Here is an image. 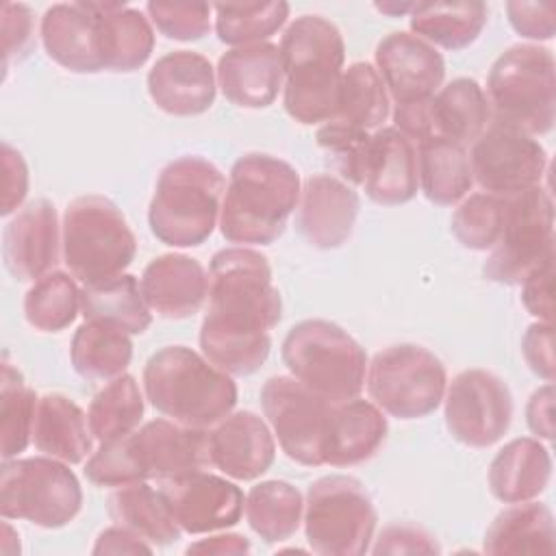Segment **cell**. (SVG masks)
Segmentation results:
<instances>
[{
	"mask_svg": "<svg viewBox=\"0 0 556 556\" xmlns=\"http://www.w3.org/2000/svg\"><path fill=\"white\" fill-rule=\"evenodd\" d=\"M206 300L198 337L202 354L230 376L258 371L271 350L269 330L282 319V298L267 256L245 245L215 252Z\"/></svg>",
	"mask_w": 556,
	"mask_h": 556,
	"instance_id": "1",
	"label": "cell"
},
{
	"mask_svg": "<svg viewBox=\"0 0 556 556\" xmlns=\"http://www.w3.org/2000/svg\"><path fill=\"white\" fill-rule=\"evenodd\" d=\"M298 169L265 152L239 156L228 174L219 232L235 245H269L282 232L300 200Z\"/></svg>",
	"mask_w": 556,
	"mask_h": 556,
	"instance_id": "2",
	"label": "cell"
},
{
	"mask_svg": "<svg viewBox=\"0 0 556 556\" xmlns=\"http://www.w3.org/2000/svg\"><path fill=\"white\" fill-rule=\"evenodd\" d=\"M285 67L282 104L291 119L313 126L328 122L339 102L345 43L341 30L321 15L295 17L280 37Z\"/></svg>",
	"mask_w": 556,
	"mask_h": 556,
	"instance_id": "3",
	"label": "cell"
},
{
	"mask_svg": "<svg viewBox=\"0 0 556 556\" xmlns=\"http://www.w3.org/2000/svg\"><path fill=\"white\" fill-rule=\"evenodd\" d=\"M141 382L154 410L189 428L208 430L237 404L232 376L187 345L156 350L143 367Z\"/></svg>",
	"mask_w": 556,
	"mask_h": 556,
	"instance_id": "4",
	"label": "cell"
},
{
	"mask_svg": "<svg viewBox=\"0 0 556 556\" xmlns=\"http://www.w3.org/2000/svg\"><path fill=\"white\" fill-rule=\"evenodd\" d=\"M226 178L217 165L198 154L167 163L148 206L152 235L172 248L204 243L219 224Z\"/></svg>",
	"mask_w": 556,
	"mask_h": 556,
	"instance_id": "5",
	"label": "cell"
},
{
	"mask_svg": "<svg viewBox=\"0 0 556 556\" xmlns=\"http://www.w3.org/2000/svg\"><path fill=\"white\" fill-rule=\"evenodd\" d=\"M556 63L549 48L517 43L504 50L489 70L486 100L491 122L532 137L547 135L556 119Z\"/></svg>",
	"mask_w": 556,
	"mask_h": 556,
	"instance_id": "6",
	"label": "cell"
},
{
	"mask_svg": "<svg viewBox=\"0 0 556 556\" xmlns=\"http://www.w3.org/2000/svg\"><path fill=\"white\" fill-rule=\"evenodd\" d=\"M289 374L330 404L358 397L367 378L363 345L328 319H304L282 339Z\"/></svg>",
	"mask_w": 556,
	"mask_h": 556,
	"instance_id": "7",
	"label": "cell"
},
{
	"mask_svg": "<svg viewBox=\"0 0 556 556\" xmlns=\"http://www.w3.org/2000/svg\"><path fill=\"white\" fill-rule=\"evenodd\" d=\"M63 263L83 285H96L126 271L137 239L117 204L104 195L74 198L61 222Z\"/></svg>",
	"mask_w": 556,
	"mask_h": 556,
	"instance_id": "8",
	"label": "cell"
},
{
	"mask_svg": "<svg viewBox=\"0 0 556 556\" xmlns=\"http://www.w3.org/2000/svg\"><path fill=\"white\" fill-rule=\"evenodd\" d=\"M302 521L315 554L361 556L371 547L378 515L363 482L337 473L308 486Z\"/></svg>",
	"mask_w": 556,
	"mask_h": 556,
	"instance_id": "9",
	"label": "cell"
},
{
	"mask_svg": "<svg viewBox=\"0 0 556 556\" xmlns=\"http://www.w3.org/2000/svg\"><path fill=\"white\" fill-rule=\"evenodd\" d=\"M83 508V489L67 463L52 456L7 458L0 469V515L39 528H63Z\"/></svg>",
	"mask_w": 556,
	"mask_h": 556,
	"instance_id": "10",
	"label": "cell"
},
{
	"mask_svg": "<svg viewBox=\"0 0 556 556\" xmlns=\"http://www.w3.org/2000/svg\"><path fill=\"white\" fill-rule=\"evenodd\" d=\"M367 393L391 417L421 419L434 413L445 395L447 374L441 358L417 343L382 348L367 363Z\"/></svg>",
	"mask_w": 556,
	"mask_h": 556,
	"instance_id": "11",
	"label": "cell"
},
{
	"mask_svg": "<svg viewBox=\"0 0 556 556\" xmlns=\"http://www.w3.org/2000/svg\"><path fill=\"white\" fill-rule=\"evenodd\" d=\"M506 198L504 228L482 265L486 280L517 287L554 258V202L545 187H530Z\"/></svg>",
	"mask_w": 556,
	"mask_h": 556,
	"instance_id": "12",
	"label": "cell"
},
{
	"mask_svg": "<svg viewBox=\"0 0 556 556\" xmlns=\"http://www.w3.org/2000/svg\"><path fill=\"white\" fill-rule=\"evenodd\" d=\"M263 415L282 452L304 465H324V441L332 404L293 376H271L261 389Z\"/></svg>",
	"mask_w": 556,
	"mask_h": 556,
	"instance_id": "13",
	"label": "cell"
},
{
	"mask_svg": "<svg viewBox=\"0 0 556 556\" xmlns=\"http://www.w3.org/2000/svg\"><path fill=\"white\" fill-rule=\"evenodd\" d=\"M443 415L450 434L467 447H491L510 428L513 393L486 369H465L452 378L443 395Z\"/></svg>",
	"mask_w": 556,
	"mask_h": 556,
	"instance_id": "14",
	"label": "cell"
},
{
	"mask_svg": "<svg viewBox=\"0 0 556 556\" xmlns=\"http://www.w3.org/2000/svg\"><path fill=\"white\" fill-rule=\"evenodd\" d=\"M473 182L489 193H517L539 187L547 169V152L536 137L491 122L471 143Z\"/></svg>",
	"mask_w": 556,
	"mask_h": 556,
	"instance_id": "15",
	"label": "cell"
},
{
	"mask_svg": "<svg viewBox=\"0 0 556 556\" xmlns=\"http://www.w3.org/2000/svg\"><path fill=\"white\" fill-rule=\"evenodd\" d=\"M156 489L178 528L187 534L228 530L243 515V491L235 482L204 469L161 480Z\"/></svg>",
	"mask_w": 556,
	"mask_h": 556,
	"instance_id": "16",
	"label": "cell"
},
{
	"mask_svg": "<svg viewBox=\"0 0 556 556\" xmlns=\"http://www.w3.org/2000/svg\"><path fill=\"white\" fill-rule=\"evenodd\" d=\"M139 482L167 480L211 467L208 430L152 419L124 437Z\"/></svg>",
	"mask_w": 556,
	"mask_h": 556,
	"instance_id": "17",
	"label": "cell"
},
{
	"mask_svg": "<svg viewBox=\"0 0 556 556\" xmlns=\"http://www.w3.org/2000/svg\"><path fill=\"white\" fill-rule=\"evenodd\" d=\"M59 250H63L61 224L54 204L46 198L22 206L4 226L2 261L20 282H35L54 271Z\"/></svg>",
	"mask_w": 556,
	"mask_h": 556,
	"instance_id": "18",
	"label": "cell"
},
{
	"mask_svg": "<svg viewBox=\"0 0 556 556\" xmlns=\"http://www.w3.org/2000/svg\"><path fill=\"white\" fill-rule=\"evenodd\" d=\"M374 67L395 104L434 96L445 78L441 52L406 30L389 33L378 41Z\"/></svg>",
	"mask_w": 556,
	"mask_h": 556,
	"instance_id": "19",
	"label": "cell"
},
{
	"mask_svg": "<svg viewBox=\"0 0 556 556\" xmlns=\"http://www.w3.org/2000/svg\"><path fill=\"white\" fill-rule=\"evenodd\" d=\"M358 208L352 185L334 174H313L302 182L295 226L313 248L334 250L352 237Z\"/></svg>",
	"mask_w": 556,
	"mask_h": 556,
	"instance_id": "20",
	"label": "cell"
},
{
	"mask_svg": "<svg viewBox=\"0 0 556 556\" xmlns=\"http://www.w3.org/2000/svg\"><path fill=\"white\" fill-rule=\"evenodd\" d=\"M148 96L167 115L193 117L208 111L217 96L211 61L193 50H174L148 72Z\"/></svg>",
	"mask_w": 556,
	"mask_h": 556,
	"instance_id": "21",
	"label": "cell"
},
{
	"mask_svg": "<svg viewBox=\"0 0 556 556\" xmlns=\"http://www.w3.org/2000/svg\"><path fill=\"white\" fill-rule=\"evenodd\" d=\"M276 458L269 424L252 410H235L208 428V460L232 480L261 478Z\"/></svg>",
	"mask_w": 556,
	"mask_h": 556,
	"instance_id": "22",
	"label": "cell"
},
{
	"mask_svg": "<svg viewBox=\"0 0 556 556\" xmlns=\"http://www.w3.org/2000/svg\"><path fill=\"white\" fill-rule=\"evenodd\" d=\"M215 76L228 102L241 109H265L285 85L280 48L271 41L230 48L219 56Z\"/></svg>",
	"mask_w": 556,
	"mask_h": 556,
	"instance_id": "23",
	"label": "cell"
},
{
	"mask_svg": "<svg viewBox=\"0 0 556 556\" xmlns=\"http://www.w3.org/2000/svg\"><path fill=\"white\" fill-rule=\"evenodd\" d=\"M39 35L46 54L74 74L104 70L100 52V22L89 2H59L46 9Z\"/></svg>",
	"mask_w": 556,
	"mask_h": 556,
	"instance_id": "24",
	"label": "cell"
},
{
	"mask_svg": "<svg viewBox=\"0 0 556 556\" xmlns=\"http://www.w3.org/2000/svg\"><path fill=\"white\" fill-rule=\"evenodd\" d=\"M139 287L152 313L165 319H187L206 302L208 274L198 258L161 254L146 265Z\"/></svg>",
	"mask_w": 556,
	"mask_h": 556,
	"instance_id": "25",
	"label": "cell"
},
{
	"mask_svg": "<svg viewBox=\"0 0 556 556\" xmlns=\"http://www.w3.org/2000/svg\"><path fill=\"white\" fill-rule=\"evenodd\" d=\"M363 189L371 202L382 206H397L417 195V146L395 126L371 132Z\"/></svg>",
	"mask_w": 556,
	"mask_h": 556,
	"instance_id": "26",
	"label": "cell"
},
{
	"mask_svg": "<svg viewBox=\"0 0 556 556\" xmlns=\"http://www.w3.org/2000/svg\"><path fill=\"white\" fill-rule=\"evenodd\" d=\"M387 432V417L374 402L352 397L332 404L324 441V465L352 467L369 460L382 447Z\"/></svg>",
	"mask_w": 556,
	"mask_h": 556,
	"instance_id": "27",
	"label": "cell"
},
{
	"mask_svg": "<svg viewBox=\"0 0 556 556\" xmlns=\"http://www.w3.org/2000/svg\"><path fill=\"white\" fill-rule=\"evenodd\" d=\"M552 480L549 450L534 437L508 441L491 460L489 489L502 504L536 500Z\"/></svg>",
	"mask_w": 556,
	"mask_h": 556,
	"instance_id": "28",
	"label": "cell"
},
{
	"mask_svg": "<svg viewBox=\"0 0 556 556\" xmlns=\"http://www.w3.org/2000/svg\"><path fill=\"white\" fill-rule=\"evenodd\" d=\"M93 441L89 419L72 397L63 393H46L39 397L33 443L41 454L67 465H78L91 456Z\"/></svg>",
	"mask_w": 556,
	"mask_h": 556,
	"instance_id": "29",
	"label": "cell"
},
{
	"mask_svg": "<svg viewBox=\"0 0 556 556\" xmlns=\"http://www.w3.org/2000/svg\"><path fill=\"white\" fill-rule=\"evenodd\" d=\"M100 22L102 65L109 72H135L154 50V28L148 15L126 2H89Z\"/></svg>",
	"mask_w": 556,
	"mask_h": 556,
	"instance_id": "30",
	"label": "cell"
},
{
	"mask_svg": "<svg viewBox=\"0 0 556 556\" xmlns=\"http://www.w3.org/2000/svg\"><path fill=\"white\" fill-rule=\"evenodd\" d=\"M554 515L543 502H517L504 508L486 528L482 552L493 556L504 554H545L556 549Z\"/></svg>",
	"mask_w": 556,
	"mask_h": 556,
	"instance_id": "31",
	"label": "cell"
},
{
	"mask_svg": "<svg viewBox=\"0 0 556 556\" xmlns=\"http://www.w3.org/2000/svg\"><path fill=\"white\" fill-rule=\"evenodd\" d=\"M80 313L85 321L104 324L126 334H141L152 324V311L141 295L139 280L126 271L96 285H83Z\"/></svg>",
	"mask_w": 556,
	"mask_h": 556,
	"instance_id": "32",
	"label": "cell"
},
{
	"mask_svg": "<svg viewBox=\"0 0 556 556\" xmlns=\"http://www.w3.org/2000/svg\"><path fill=\"white\" fill-rule=\"evenodd\" d=\"M489 20V7L478 0L467 2H415L408 13L410 33L434 48L463 50L471 46Z\"/></svg>",
	"mask_w": 556,
	"mask_h": 556,
	"instance_id": "33",
	"label": "cell"
},
{
	"mask_svg": "<svg viewBox=\"0 0 556 556\" xmlns=\"http://www.w3.org/2000/svg\"><path fill=\"white\" fill-rule=\"evenodd\" d=\"M434 139L471 146L491 124L484 89L473 78H454L432 96Z\"/></svg>",
	"mask_w": 556,
	"mask_h": 556,
	"instance_id": "34",
	"label": "cell"
},
{
	"mask_svg": "<svg viewBox=\"0 0 556 556\" xmlns=\"http://www.w3.org/2000/svg\"><path fill=\"white\" fill-rule=\"evenodd\" d=\"M111 519L154 547L176 543L182 534L159 489L148 482L117 486L106 502Z\"/></svg>",
	"mask_w": 556,
	"mask_h": 556,
	"instance_id": "35",
	"label": "cell"
},
{
	"mask_svg": "<svg viewBox=\"0 0 556 556\" xmlns=\"http://www.w3.org/2000/svg\"><path fill=\"white\" fill-rule=\"evenodd\" d=\"M421 193L439 206L460 202L473 187L469 152L450 139H430L417 146Z\"/></svg>",
	"mask_w": 556,
	"mask_h": 556,
	"instance_id": "36",
	"label": "cell"
},
{
	"mask_svg": "<svg viewBox=\"0 0 556 556\" xmlns=\"http://www.w3.org/2000/svg\"><path fill=\"white\" fill-rule=\"evenodd\" d=\"M391 113V98L378 74L367 61H356L343 70L339 102L328 119L350 130L374 132L384 126Z\"/></svg>",
	"mask_w": 556,
	"mask_h": 556,
	"instance_id": "37",
	"label": "cell"
},
{
	"mask_svg": "<svg viewBox=\"0 0 556 556\" xmlns=\"http://www.w3.org/2000/svg\"><path fill=\"white\" fill-rule=\"evenodd\" d=\"M245 521L265 543L291 539L304 517V497L287 480H265L254 484L243 504Z\"/></svg>",
	"mask_w": 556,
	"mask_h": 556,
	"instance_id": "38",
	"label": "cell"
},
{
	"mask_svg": "<svg viewBox=\"0 0 556 556\" xmlns=\"http://www.w3.org/2000/svg\"><path fill=\"white\" fill-rule=\"evenodd\" d=\"M70 361L80 378L109 382L126 374L132 361L130 334L104 324L85 321L72 337Z\"/></svg>",
	"mask_w": 556,
	"mask_h": 556,
	"instance_id": "39",
	"label": "cell"
},
{
	"mask_svg": "<svg viewBox=\"0 0 556 556\" xmlns=\"http://www.w3.org/2000/svg\"><path fill=\"white\" fill-rule=\"evenodd\" d=\"M143 391L130 374L109 380L91 400L87 419L98 443H111L135 432L143 419Z\"/></svg>",
	"mask_w": 556,
	"mask_h": 556,
	"instance_id": "40",
	"label": "cell"
},
{
	"mask_svg": "<svg viewBox=\"0 0 556 556\" xmlns=\"http://www.w3.org/2000/svg\"><path fill=\"white\" fill-rule=\"evenodd\" d=\"M215 33L222 43L239 48L267 41L278 33L287 17L289 4L285 0L271 2H219L213 4Z\"/></svg>",
	"mask_w": 556,
	"mask_h": 556,
	"instance_id": "41",
	"label": "cell"
},
{
	"mask_svg": "<svg viewBox=\"0 0 556 556\" xmlns=\"http://www.w3.org/2000/svg\"><path fill=\"white\" fill-rule=\"evenodd\" d=\"M80 311V289L65 271H50L35 280L24 295V317L41 332L65 330Z\"/></svg>",
	"mask_w": 556,
	"mask_h": 556,
	"instance_id": "42",
	"label": "cell"
},
{
	"mask_svg": "<svg viewBox=\"0 0 556 556\" xmlns=\"http://www.w3.org/2000/svg\"><path fill=\"white\" fill-rule=\"evenodd\" d=\"M37 393L26 384L22 371L11 363H2L0 371V434L2 460L22 454L33 443V424L37 410Z\"/></svg>",
	"mask_w": 556,
	"mask_h": 556,
	"instance_id": "43",
	"label": "cell"
},
{
	"mask_svg": "<svg viewBox=\"0 0 556 556\" xmlns=\"http://www.w3.org/2000/svg\"><path fill=\"white\" fill-rule=\"evenodd\" d=\"M504 213L506 198L502 193H469L452 215V235L467 250L489 252L502 235Z\"/></svg>",
	"mask_w": 556,
	"mask_h": 556,
	"instance_id": "44",
	"label": "cell"
},
{
	"mask_svg": "<svg viewBox=\"0 0 556 556\" xmlns=\"http://www.w3.org/2000/svg\"><path fill=\"white\" fill-rule=\"evenodd\" d=\"M319 148H324L334 161L341 180L348 185H361L365 180V167L369 156L371 132L350 130L332 122H324L315 135Z\"/></svg>",
	"mask_w": 556,
	"mask_h": 556,
	"instance_id": "45",
	"label": "cell"
},
{
	"mask_svg": "<svg viewBox=\"0 0 556 556\" xmlns=\"http://www.w3.org/2000/svg\"><path fill=\"white\" fill-rule=\"evenodd\" d=\"M152 26L174 41H198L211 30L213 7L206 2L150 0L146 4Z\"/></svg>",
	"mask_w": 556,
	"mask_h": 556,
	"instance_id": "46",
	"label": "cell"
},
{
	"mask_svg": "<svg viewBox=\"0 0 556 556\" xmlns=\"http://www.w3.org/2000/svg\"><path fill=\"white\" fill-rule=\"evenodd\" d=\"M35 46V13L28 4L4 2L2 4V56L4 72L13 63L24 61Z\"/></svg>",
	"mask_w": 556,
	"mask_h": 556,
	"instance_id": "47",
	"label": "cell"
},
{
	"mask_svg": "<svg viewBox=\"0 0 556 556\" xmlns=\"http://www.w3.org/2000/svg\"><path fill=\"white\" fill-rule=\"evenodd\" d=\"M371 554H439L441 547L437 539L421 526L397 521L389 523L380 530V534L371 541Z\"/></svg>",
	"mask_w": 556,
	"mask_h": 556,
	"instance_id": "48",
	"label": "cell"
},
{
	"mask_svg": "<svg viewBox=\"0 0 556 556\" xmlns=\"http://www.w3.org/2000/svg\"><path fill=\"white\" fill-rule=\"evenodd\" d=\"M506 15L517 35L530 41H549L556 33V11L552 2H506Z\"/></svg>",
	"mask_w": 556,
	"mask_h": 556,
	"instance_id": "49",
	"label": "cell"
},
{
	"mask_svg": "<svg viewBox=\"0 0 556 556\" xmlns=\"http://www.w3.org/2000/svg\"><path fill=\"white\" fill-rule=\"evenodd\" d=\"M521 354L539 378L545 382H554L556 361H554V324L552 321H534L528 326L521 339Z\"/></svg>",
	"mask_w": 556,
	"mask_h": 556,
	"instance_id": "50",
	"label": "cell"
},
{
	"mask_svg": "<svg viewBox=\"0 0 556 556\" xmlns=\"http://www.w3.org/2000/svg\"><path fill=\"white\" fill-rule=\"evenodd\" d=\"M2 208L0 213L9 217L17 213L28 193V165L20 150L11 143H2Z\"/></svg>",
	"mask_w": 556,
	"mask_h": 556,
	"instance_id": "51",
	"label": "cell"
},
{
	"mask_svg": "<svg viewBox=\"0 0 556 556\" xmlns=\"http://www.w3.org/2000/svg\"><path fill=\"white\" fill-rule=\"evenodd\" d=\"M552 282H554V258L543 263L521 282V302L530 315L539 321L554 319V300H552Z\"/></svg>",
	"mask_w": 556,
	"mask_h": 556,
	"instance_id": "52",
	"label": "cell"
},
{
	"mask_svg": "<svg viewBox=\"0 0 556 556\" xmlns=\"http://www.w3.org/2000/svg\"><path fill=\"white\" fill-rule=\"evenodd\" d=\"M526 421L536 439H554V382H545L530 395L526 406Z\"/></svg>",
	"mask_w": 556,
	"mask_h": 556,
	"instance_id": "53",
	"label": "cell"
},
{
	"mask_svg": "<svg viewBox=\"0 0 556 556\" xmlns=\"http://www.w3.org/2000/svg\"><path fill=\"white\" fill-rule=\"evenodd\" d=\"M156 547L143 541L132 530L115 523L111 528H104L93 545V554H152Z\"/></svg>",
	"mask_w": 556,
	"mask_h": 556,
	"instance_id": "54",
	"label": "cell"
},
{
	"mask_svg": "<svg viewBox=\"0 0 556 556\" xmlns=\"http://www.w3.org/2000/svg\"><path fill=\"white\" fill-rule=\"evenodd\" d=\"M187 554H248L250 552V541L243 534L235 532H222V534H211L206 539H200L191 543Z\"/></svg>",
	"mask_w": 556,
	"mask_h": 556,
	"instance_id": "55",
	"label": "cell"
},
{
	"mask_svg": "<svg viewBox=\"0 0 556 556\" xmlns=\"http://www.w3.org/2000/svg\"><path fill=\"white\" fill-rule=\"evenodd\" d=\"M413 4L415 2H378V4H374V9L380 11L382 15H389V17H402V15L410 13Z\"/></svg>",
	"mask_w": 556,
	"mask_h": 556,
	"instance_id": "56",
	"label": "cell"
}]
</instances>
